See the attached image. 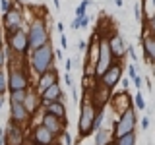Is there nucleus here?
I'll return each instance as SVG.
<instances>
[{
    "label": "nucleus",
    "mask_w": 155,
    "mask_h": 145,
    "mask_svg": "<svg viewBox=\"0 0 155 145\" xmlns=\"http://www.w3.org/2000/svg\"><path fill=\"white\" fill-rule=\"evenodd\" d=\"M136 126H138V116H136V108L132 105V106H128L124 112H120L114 118L113 128H110L113 137H122V135H126V134L136 132Z\"/></svg>",
    "instance_id": "nucleus-1"
},
{
    "label": "nucleus",
    "mask_w": 155,
    "mask_h": 145,
    "mask_svg": "<svg viewBox=\"0 0 155 145\" xmlns=\"http://www.w3.org/2000/svg\"><path fill=\"white\" fill-rule=\"evenodd\" d=\"M109 39V47H110V52H113L114 60H122V58L126 56V41L124 37L120 35V33H113Z\"/></svg>",
    "instance_id": "nucleus-10"
},
{
    "label": "nucleus",
    "mask_w": 155,
    "mask_h": 145,
    "mask_svg": "<svg viewBox=\"0 0 155 145\" xmlns=\"http://www.w3.org/2000/svg\"><path fill=\"white\" fill-rule=\"evenodd\" d=\"M91 4H93V2H91V0H84V2H81L80 6L76 8V18H81V16H85V10L89 8Z\"/></svg>",
    "instance_id": "nucleus-29"
},
{
    "label": "nucleus",
    "mask_w": 155,
    "mask_h": 145,
    "mask_svg": "<svg viewBox=\"0 0 155 145\" xmlns=\"http://www.w3.org/2000/svg\"><path fill=\"white\" fill-rule=\"evenodd\" d=\"M87 25H89V16L85 14V16H81V18H80V29H85Z\"/></svg>",
    "instance_id": "nucleus-34"
},
{
    "label": "nucleus",
    "mask_w": 155,
    "mask_h": 145,
    "mask_svg": "<svg viewBox=\"0 0 155 145\" xmlns=\"http://www.w3.org/2000/svg\"><path fill=\"white\" fill-rule=\"evenodd\" d=\"M87 58H85V76H91L97 64V56H99V39L91 37V43L87 45Z\"/></svg>",
    "instance_id": "nucleus-9"
},
{
    "label": "nucleus",
    "mask_w": 155,
    "mask_h": 145,
    "mask_svg": "<svg viewBox=\"0 0 155 145\" xmlns=\"http://www.w3.org/2000/svg\"><path fill=\"white\" fill-rule=\"evenodd\" d=\"M64 81H66V85H70V87H72V77H70V74H66V76H64Z\"/></svg>",
    "instance_id": "nucleus-45"
},
{
    "label": "nucleus",
    "mask_w": 155,
    "mask_h": 145,
    "mask_svg": "<svg viewBox=\"0 0 155 145\" xmlns=\"http://www.w3.org/2000/svg\"><path fill=\"white\" fill-rule=\"evenodd\" d=\"M72 70V60H66V72Z\"/></svg>",
    "instance_id": "nucleus-46"
},
{
    "label": "nucleus",
    "mask_w": 155,
    "mask_h": 145,
    "mask_svg": "<svg viewBox=\"0 0 155 145\" xmlns=\"http://www.w3.org/2000/svg\"><path fill=\"white\" fill-rule=\"evenodd\" d=\"M33 145H35V143H33Z\"/></svg>",
    "instance_id": "nucleus-52"
},
{
    "label": "nucleus",
    "mask_w": 155,
    "mask_h": 145,
    "mask_svg": "<svg viewBox=\"0 0 155 145\" xmlns=\"http://www.w3.org/2000/svg\"><path fill=\"white\" fill-rule=\"evenodd\" d=\"M8 10H12V0H0V12L6 14Z\"/></svg>",
    "instance_id": "nucleus-31"
},
{
    "label": "nucleus",
    "mask_w": 155,
    "mask_h": 145,
    "mask_svg": "<svg viewBox=\"0 0 155 145\" xmlns=\"http://www.w3.org/2000/svg\"><path fill=\"white\" fill-rule=\"evenodd\" d=\"M97 106L89 97H85L81 103V110H80V120H78V130H80V137H87L93 134V122L97 116Z\"/></svg>",
    "instance_id": "nucleus-2"
},
{
    "label": "nucleus",
    "mask_w": 155,
    "mask_h": 145,
    "mask_svg": "<svg viewBox=\"0 0 155 145\" xmlns=\"http://www.w3.org/2000/svg\"><path fill=\"white\" fill-rule=\"evenodd\" d=\"M113 145H136V132L126 134V135H122V137H114Z\"/></svg>",
    "instance_id": "nucleus-23"
},
{
    "label": "nucleus",
    "mask_w": 155,
    "mask_h": 145,
    "mask_svg": "<svg viewBox=\"0 0 155 145\" xmlns=\"http://www.w3.org/2000/svg\"><path fill=\"white\" fill-rule=\"evenodd\" d=\"M4 64H6V52L0 48V66H4Z\"/></svg>",
    "instance_id": "nucleus-40"
},
{
    "label": "nucleus",
    "mask_w": 155,
    "mask_h": 145,
    "mask_svg": "<svg viewBox=\"0 0 155 145\" xmlns=\"http://www.w3.org/2000/svg\"><path fill=\"white\" fill-rule=\"evenodd\" d=\"M27 41H29V48H31V50H35V48L43 47L45 43H48V31H47V25H45L43 19H35V21L29 25Z\"/></svg>",
    "instance_id": "nucleus-5"
},
{
    "label": "nucleus",
    "mask_w": 155,
    "mask_h": 145,
    "mask_svg": "<svg viewBox=\"0 0 155 145\" xmlns=\"http://www.w3.org/2000/svg\"><path fill=\"white\" fill-rule=\"evenodd\" d=\"M142 48H143V54L147 58V62L155 64V37L142 35Z\"/></svg>",
    "instance_id": "nucleus-15"
},
{
    "label": "nucleus",
    "mask_w": 155,
    "mask_h": 145,
    "mask_svg": "<svg viewBox=\"0 0 155 145\" xmlns=\"http://www.w3.org/2000/svg\"><path fill=\"white\" fill-rule=\"evenodd\" d=\"M12 118H14L16 124L25 122V120L29 118V112L25 110V106H23L21 103H12Z\"/></svg>",
    "instance_id": "nucleus-20"
},
{
    "label": "nucleus",
    "mask_w": 155,
    "mask_h": 145,
    "mask_svg": "<svg viewBox=\"0 0 155 145\" xmlns=\"http://www.w3.org/2000/svg\"><path fill=\"white\" fill-rule=\"evenodd\" d=\"M45 108H47L48 114H52V116H56V118H60L62 122H66V106H64L62 101H48L45 105Z\"/></svg>",
    "instance_id": "nucleus-16"
},
{
    "label": "nucleus",
    "mask_w": 155,
    "mask_h": 145,
    "mask_svg": "<svg viewBox=\"0 0 155 145\" xmlns=\"http://www.w3.org/2000/svg\"><path fill=\"white\" fill-rule=\"evenodd\" d=\"M113 62H116V60H114L113 52H110L109 39H107V37H101V39H99V56H97V64H95L93 76L99 79V77L103 76L107 70H109V66L113 64Z\"/></svg>",
    "instance_id": "nucleus-4"
},
{
    "label": "nucleus",
    "mask_w": 155,
    "mask_h": 145,
    "mask_svg": "<svg viewBox=\"0 0 155 145\" xmlns=\"http://www.w3.org/2000/svg\"><path fill=\"white\" fill-rule=\"evenodd\" d=\"M128 76L132 77V79H134L136 76H138V66H136V62H134V64H130V66H128Z\"/></svg>",
    "instance_id": "nucleus-33"
},
{
    "label": "nucleus",
    "mask_w": 155,
    "mask_h": 145,
    "mask_svg": "<svg viewBox=\"0 0 155 145\" xmlns=\"http://www.w3.org/2000/svg\"><path fill=\"white\" fill-rule=\"evenodd\" d=\"M109 103H110V106H113V110L116 112V116H118L120 112H124L128 106H132V97L122 89V91H118L116 95H113V99H110Z\"/></svg>",
    "instance_id": "nucleus-11"
},
{
    "label": "nucleus",
    "mask_w": 155,
    "mask_h": 145,
    "mask_svg": "<svg viewBox=\"0 0 155 145\" xmlns=\"http://www.w3.org/2000/svg\"><path fill=\"white\" fill-rule=\"evenodd\" d=\"M114 4H116V6H118V8H122V4H124V0H114Z\"/></svg>",
    "instance_id": "nucleus-47"
},
{
    "label": "nucleus",
    "mask_w": 155,
    "mask_h": 145,
    "mask_svg": "<svg viewBox=\"0 0 155 145\" xmlns=\"http://www.w3.org/2000/svg\"><path fill=\"white\" fill-rule=\"evenodd\" d=\"M33 141H35V145H52L54 143V134L41 124L33 132Z\"/></svg>",
    "instance_id": "nucleus-13"
},
{
    "label": "nucleus",
    "mask_w": 155,
    "mask_h": 145,
    "mask_svg": "<svg viewBox=\"0 0 155 145\" xmlns=\"http://www.w3.org/2000/svg\"><path fill=\"white\" fill-rule=\"evenodd\" d=\"M72 29H80V18H76L74 21H72V25H70Z\"/></svg>",
    "instance_id": "nucleus-42"
},
{
    "label": "nucleus",
    "mask_w": 155,
    "mask_h": 145,
    "mask_svg": "<svg viewBox=\"0 0 155 145\" xmlns=\"http://www.w3.org/2000/svg\"><path fill=\"white\" fill-rule=\"evenodd\" d=\"M113 141H114V137L109 128L95 130V145H113Z\"/></svg>",
    "instance_id": "nucleus-19"
},
{
    "label": "nucleus",
    "mask_w": 155,
    "mask_h": 145,
    "mask_svg": "<svg viewBox=\"0 0 155 145\" xmlns=\"http://www.w3.org/2000/svg\"><path fill=\"white\" fill-rule=\"evenodd\" d=\"M118 83H120V85H122V89L126 91V89H128V85H130V81H128V79H126V77H120V81H118Z\"/></svg>",
    "instance_id": "nucleus-39"
},
{
    "label": "nucleus",
    "mask_w": 155,
    "mask_h": 145,
    "mask_svg": "<svg viewBox=\"0 0 155 145\" xmlns=\"http://www.w3.org/2000/svg\"><path fill=\"white\" fill-rule=\"evenodd\" d=\"M60 45H62V48L68 47V41H66V35H64V33H60Z\"/></svg>",
    "instance_id": "nucleus-41"
},
{
    "label": "nucleus",
    "mask_w": 155,
    "mask_h": 145,
    "mask_svg": "<svg viewBox=\"0 0 155 145\" xmlns=\"http://www.w3.org/2000/svg\"><path fill=\"white\" fill-rule=\"evenodd\" d=\"M52 83H58V72L54 68H51V70L43 72L41 76H39V81H37V93L41 95L43 91L47 89V87H51Z\"/></svg>",
    "instance_id": "nucleus-12"
},
{
    "label": "nucleus",
    "mask_w": 155,
    "mask_h": 145,
    "mask_svg": "<svg viewBox=\"0 0 155 145\" xmlns=\"http://www.w3.org/2000/svg\"><path fill=\"white\" fill-rule=\"evenodd\" d=\"M140 4H142V12H143V16L149 19V18H151L153 14H155V0H142Z\"/></svg>",
    "instance_id": "nucleus-24"
},
{
    "label": "nucleus",
    "mask_w": 155,
    "mask_h": 145,
    "mask_svg": "<svg viewBox=\"0 0 155 145\" xmlns=\"http://www.w3.org/2000/svg\"><path fill=\"white\" fill-rule=\"evenodd\" d=\"M19 89H27V76L21 70H12L10 72V91Z\"/></svg>",
    "instance_id": "nucleus-14"
},
{
    "label": "nucleus",
    "mask_w": 155,
    "mask_h": 145,
    "mask_svg": "<svg viewBox=\"0 0 155 145\" xmlns=\"http://www.w3.org/2000/svg\"><path fill=\"white\" fill-rule=\"evenodd\" d=\"M0 145H4V134H0Z\"/></svg>",
    "instance_id": "nucleus-49"
},
{
    "label": "nucleus",
    "mask_w": 155,
    "mask_h": 145,
    "mask_svg": "<svg viewBox=\"0 0 155 145\" xmlns=\"http://www.w3.org/2000/svg\"><path fill=\"white\" fill-rule=\"evenodd\" d=\"M4 89H6V77L0 72V93H4Z\"/></svg>",
    "instance_id": "nucleus-37"
},
{
    "label": "nucleus",
    "mask_w": 155,
    "mask_h": 145,
    "mask_svg": "<svg viewBox=\"0 0 155 145\" xmlns=\"http://www.w3.org/2000/svg\"><path fill=\"white\" fill-rule=\"evenodd\" d=\"M29 58H31L33 72H37V74L41 76L43 72H47V70L52 68V62H54V50H52V45L51 43H45L43 47L31 50V56Z\"/></svg>",
    "instance_id": "nucleus-3"
},
{
    "label": "nucleus",
    "mask_w": 155,
    "mask_h": 145,
    "mask_svg": "<svg viewBox=\"0 0 155 145\" xmlns=\"http://www.w3.org/2000/svg\"><path fill=\"white\" fill-rule=\"evenodd\" d=\"M2 103H4V99H2V97H0V108H2Z\"/></svg>",
    "instance_id": "nucleus-50"
},
{
    "label": "nucleus",
    "mask_w": 155,
    "mask_h": 145,
    "mask_svg": "<svg viewBox=\"0 0 155 145\" xmlns=\"http://www.w3.org/2000/svg\"><path fill=\"white\" fill-rule=\"evenodd\" d=\"M0 45H2V33H0Z\"/></svg>",
    "instance_id": "nucleus-51"
},
{
    "label": "nucleus",
    "mask_w": 155,
    "mask_h": 145,
    "mask_svg": "<svg viewBox=\"0 0 155 145\" xmlns=\"http://www.w3.org/2000/svg\"><path fill=\"white\" fill-rule=\"evenodd\" d=\"M62 137H64V143L66 145H72V137H70V134H68V132H62Z\"/></svg>",
    "instance_id": "nucleus-38"
},
{
    "label": "nucleus",
    "mask_w": 155,
    "mask_h": 145,
    "mask_svg": "<svg viewBox=\"0 0 155 145\" xmlns=\"http://www.w3.org/2000/svg\"><path fill=\"white\" fill-rule=\"evenodd\" d=\"M143 35H151V37H155V14H153V16L147 19V21H145Z\"/></svg>",
    "instance_id": "nucleus-27"
},
{
    "label": "nucleus",
    "mask_w": 155,
    "mask_h": 145,
    "mask_svg": "<svg viewBox=\"0 0 155 145\" xmlns=\"http://www.w3.org/2000/svg\"><path fill=\"white\" fill-rule=\"evenodd\" d=\"M10 47H12L14 52L18 54H25L29 50V41H27V33L23 29H18V31L10 33Z\"/></svg>",
    "instance_id": "nucleus-7"
},
{
    "label": "nucleus",
    "mask_w": 155,
    "mask_h": 145,
    "mask_svg": "<svg viewBox=\"0 0 155 145\" xmlns=\"http://www.w3.org/2000/svg\"><path fill=\"white\" fill-rule=\"evenodd\" d=\"M52 2H54V6H56V10L60 8V0H52Z\"/></svg>",
    "instance_id": "nucleus-48"
},
{
    "label": "nucleus",
    "mask_w": 155,
    "mask_h": 145,
    "mask_svg": "<svg viewBox=\"0 0 155 145\" xmlns=\"http://www.w3.org/2000/svg\"><path fill=\"white\" fill-rule=\"evenodd\" d=\"M103 122H105V106H101L97 110V116H95V122H93V132L99 128H103Z\"/></svg>",
    "instance_id": "nucleus-26"
},
{
    "label": "nucleus",
    "mask_w": 155,
    "mask_h": 145,
    "mask_svg": "<svg viewBox=\"0 0 155 145\" xmlns=\"http://www.w3.org/2000/svg\"><path fill=\"white\" fill-rule=\"evenodd\" d=\"M134 18H136V21H143V12H142V4L140 2H136L134 4Z\"/></svg>",
    "instance_id": "nucleus-30"
},
{
    "label": "nucleus",
    "mask_w": 155,
    "mask_h": 145,
    "mask_svg": "<svg viewBox=\"0 0 155 145\" xmlns=\"http://www.w3.org/2000/svg\"><path fill=\"white\" fill-rule=\"evenodd\" d=\"M140 128H142L143 132L149 128V116H143V118H142V122H140Z\"/></svg>",
    "instance_id": "nucleus-36"
},
{
    "label": "nucleus",
    "mask_w": 155,
    "mask_h": 145,
    "mask_svg": "<svg viewBox=\"0 0 155 145\" xmlns=\"http://www.w3.org/2000/svg\"><path fill=\"white\" fill-rule=\"evenodd\" d=\"M6 135H8V143L10 145H21V141H23V134L16 124L8 126V134Z\"/></svg>",
    "instance_id": "nucleus-21"
},
{
    "label": "nucleus",
    "mask_w": 155,
    "mask_h": 145,
    "mask_svg": "<svg viewBox=\"0 0 155 145\" xmlns=\"http://www.w3.org/2000/svg\"><path fill=\"white\" fill-rule=\"evenodd\" d=\"M25 93L27 89H19V91H12V103H23V99H25Z\"/></svg>",
    "instance_id": "nucleus-28"
},
{
    "label": "nucleus",
    "mask_w": 155,
    "mask_h": 145,
    "mask_svg": "<svg viewBox=\"0 0 155 145\" xmlns=\"http://www.w3.org/2000/svg\"><path fill=\"white\" fill-rule=\"evenodd\" d=\"M21 25H23L21 10H18V8L12 6V10H8V12L4 14V27H6L8 35L14 33V31H18V29H21Z\"/></svg>",
    "instance_id": "nucleus-8"
},
{
    "label": "nucleus",
    "mask_w": 155,
    "mask_h": 145,
    "mask_svg": "<svg viewBox=\"0 0 155 145\" xmlns=\"http://www.w3.org/2000/svg\"><path fill=\"white\" fill-rule=\"evenodd\" d=\"M132 105H134L136 110H145V108H147V105H145V99H143L142 91H138V93H136V97L132 99Z\"/></svg>",
    "instance_id": "nucleus-25"
},
{
    "label": "nucleus",
    "mask_w": 155,
    "mask_h": 145,
    "mask_svg": "<svg viewBox=\"0 0 155 145\" xmlns=\"http://www.w3.org/2000/svg\"><path fill=\"white\" fill-rule=\"evenodd\" d=\"M41 99H43V105H47L48 101H60L62 99V87L58 83H52L51 87H47L41 93Z\"/></svg>",
    "instance_id": "nucleus-17"
},
{
    "label": "nucleus",
    "mask_w": 155,
    "mask_h": 145,
    "mask_svg": "<svg viewBox=\"0 0 155 145\" xmlns=\"http://www.w3.org/2000/svg\"><path fill=\"white\" fill-rule=\"evenodd\" d=\"M122 72H124V68H122V62L120 60H116L113 62V64L109 66V70L105 72L103 76L99 77V83L105 87V89H109V91H113L116 85H118V81H120V77H122Z\"/></svg>",
    "instance_id": "nucleus-6"
},
{
    "label": "nucleus",
    "mask_w": 155,
    "mask_h": 145,
    "mask_svg": "<svg viewBox=\"0 0 155 145\" xmlns=\"http://www.w3.org/2000/svg\"><path fill=\"white\" fill-rule=\"evenodd\" d=\"M39 93H29V91H27V93H25V99H23V106H25V110H27V112L29 114H33V112H35V110H37V106H39V97H37Z\"/></svg>",
    "instance_id": "nucleus-22"
},
{
    "label": "nucleus",
    "mask_w": 155,
    "mask_h": 145,
    "mask_svg": "<svg viewBox=\"0 0 155 145\" xmlns=\"http://www.w3.org/2000/svg\"><path fill=\"white\" fill-rule=\"evenodd\" d=\"M78 48H80V50H85V48H87V43L85 41H80V43H78Z\"/></svg>",
    "instance_id": "nucleus-43"
},
{
    "label": "nucleus",
    "mask_w": 155,
    "mask_h": 145,
    "mask_svg": "<svg viewBox=\"0 0 155 145\" xmlns=\"http://www.w3.org/2000/svg\"><path fill=\"white\" fill-rule=\"evenodd\" d=\"M62 120L60 118H56V116H52V114H48V112H45V116H43V126H45L47 130H51L52 134H60L62 132Z\"/></svg>",
    "instance_id": "nucleus-18"
},
{
    "label": "nucleus",
    "mask_w": 155,
    "mask_h": 145,
    "mask_svg": "<svg viewBox=\"0 0 155 145\" xmlns=\"http://www.w3.org/2000/svg\"><path fill=\"white\" fill-rule=\"evenodd\" d=\"M126 54L132 58V62H138V54H136V48L134 47H126Z\"/></svg>",
    "instance_id": "nucleus-32"
},
{
    "label": "nucleus",
    "mask_w": 155,
    "mask_h": 145,
    "mask_svg": "<svg viewBox=\"0 0 155 145\" xmlns=\"http://www.w3.org/2000/svg\"><path fill=\"white\" fill-rule=\"evenodd\" d=\"M56 29H58V33H64V23L58 21V23H56Z\"/></svg>",
    "instance_id": "nucleus-44"
},
{
    "label": "nucleus",
    "mask_w": 155,
    "mask_h": 145,
    "mask_svg": "<svg viewBox=\"0 0 155 145\" xmlns=\"http://www.w3.org/2000/svg\"><path fill=\"white\" fill-rule=\"evenodd\" d=\"M134 85L138 87V91H142V87H143V77H142V76H136V77H134Z\"/></svg>",
    "instance_id": "nucleus-35"
}]
</instances>
